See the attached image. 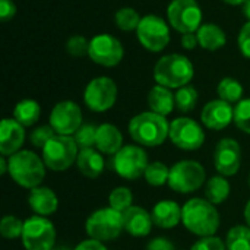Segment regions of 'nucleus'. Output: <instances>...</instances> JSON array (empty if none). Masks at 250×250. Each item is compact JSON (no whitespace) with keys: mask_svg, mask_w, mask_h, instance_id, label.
<instances>
[{"mask_svg":"<svg viewBox=\"0 0 250 250\" xmlns=\"http://www.w3.org/2000/svg\"><path fill=\"white\" fill-rule=\"evenodd\" d=\"M86 234L100 242H111L125 230L123 212L110 208H101L92 212L85 223Z\"/></svg>","mask_w":250,"mask_h":250,"instance_id":"obj_6","label":"nucleus"},{"mask_svg":"<svg viewBox=\"0 0 250 250\" xmlns=\"http://www.w3.org/2000/svg\"><path fill=\"white\" fill-rule=\"evenodd\" d=\"M190 250H227V246L220 237L211 236V237H202L201 240H198Z\"/></svg>","mask_w":250,"mask_h":250,"instance_id":"obj_39","label":"nucleus"},{"mask_svg":"<svg viewBox=\"0 0 250 250\" xmlns=\"http://www.w3.org/2000/svg\"><path fill=\"white\" fill-rule=\"evenodd\" d=\"M117 100V85L111 78L100 76L92 79L83 92V101L91 111L104 113L110 110Z\"/></svg>","mask_w":250,"mask_h":250,"instance_id":"obj_12","label":"nucleus"},{"mask_svg":"<svg viewBox=\"0 0 250 250\" xmlns=\"http://www.w3.org/2000/svg\"><path fill=\"white\" fill-rule=\"evenodd\" d=\"M95 139H97V127L92 125H82L79 130L75 133V141L81 149L92 148L95 145Z\"/></svg>","mask_w":250,"mask_h":250,"instance_id":"obj_36","label":"nucleus"},{"mask_svg":"<svg viewBox=\"0 0 250 250\" xmlns=\"http://www.w3.org/2000/svg\"><path fill=\"white\" fill-rule=\"evenodd\" d=\"M23 223L25 221H21L15 215H6L1 218V223H0V234L6 240H15V239L22 237Z\"/></svg>","mask_w":250,"mask_h":250,"instance_id":"obj_34","label":"nucleus"},{"mask_svg":"<svg viewBox=\"0 0 250 250\" xmlns=\"http://www.w3.org/2000/svg\"><path fill=\"white\" fill-rule=\"evenodd\" d=\"M148 155L138 145H126L113 155V170L126 180H136L148 168Z\"/></svg>","mask_w":250,"mask_h":250,"instance_id":"obj_9","label":"nucleus"},{"mask_svg":"<svg viewBox=\"0 0 250 250\" xmlns=\"http://www.w3.org/2000/svg\"><path fill=\"white\" fill-rule=\"evenodd\" d=\"M41 116V107L34 100H22L13 110V119L23 127L34 126Z\"/></svg>","mask_w":250,"mask_h":250,"instance_id":"obj_26","label":"nucleus"},{"mask_svg":"<svg viewBox=\"0 0 250 250\" xmlns=\"http://www.w3.org/2000/svg\"><path fill=\"white\" fill-rule=\"evenodd\" d=\"M125 50L122 42L110 35V34H100L89 41V59L97 64L113 67L117 66L123 59Z\"/></svg>","mask_w":250,"mask_h":250,"instance_id":"obj_14","label":"nucleus"},{"mask_svg":"<svg viewBox=\"0 0 250 250\" xmlns=\"http://www.w3.org/2000/svg\"><path fill=\"white\" fill-rule=\"evenodd\" d=\"M230 183L226 180L224 176H214L207 182V188H205V196L207 199L214 204V205H220L223 204L229 195H230Z\"/></svg>","mask_w":250,"mask_h":250,"instance_id":"obj_27","label":"nucleus"},{"mask_svg":"<svg viewBox=\"0 0 250 250\" xmlns=\"http://www.w3.org/2000/svg\"><path fill=\"white\" fill-rule=\"evenodd\" d=\"M95 146L101 154L114 155L123 148V135L114 125H100L97 127Z\"/></svg>","mask_w":250,"mask_h":250,"instance_id":"obj_22","label":"nucleus"},{"mask_svg":"<svg viewBox=\"0 0 250 250\" xmlns=\"http://www.w3.org/2000/svg\"><path fill=\"white\" fill-rule=\"evenodd\" d=\"M245 220H246L248 227H250V201L246 204V207H245Z\"/></svg>","mask_w":250,"mask_h":250,"instance_id":"obj_46","label":"nucleus"},{"mask_svg":"<svg viewBox=\"0 0 250 250\" xmlns=\"http://www.w3.org/2000/svg\"><path fill=\"white\" fill-rule=\"evenodd\" d=\"M234 123L242 132L250 135V98L237 103L234 108Z\"/></svg>","mask_w":250,"mask_h":250,"instance_id":"obj_35","label":"nucleus"},{"mask_svg":"<svg viewBox=\"0 0 250 250\" xmlns=\"http://www.w3.org/2000/svg\"><path fill=\"white\" fill-rule=\"evenodd\" d=\"M66 50L73 57H82L89 53V41L81 35H73L67 40Z\"/></svg>","mask_w":250,"mask_h":250,"instance_id":"obj_37","label":"nucleus"},{"mask_svg":"<svg viewBox=\"0 0 250 250\" xmlns=\"http://www.w3.org/2000/svg\"><path fill=\"white\" fill-rule=\"evenodd\" d=\"M223 1H226L229 4H243L246 0H223Z\"/></svg>","mask_w":250,"mask_h":250,"instance_id":"obj_48","label":"nucleus"},{"mask_svg":"<svg viewBox=\"0 0 250 250\" xmlns=\"http://www.w3.org/2000/svg\"><path fill=\"white\" fill-rule=\"evenodd\" d=\"M195 75L192 62L183 54H168L161 57L154 67L157 85L166 88H182L189 85Z\"/></svg>","mask_w":250,"mask_h":250,"instance_id":"obj_4","label":"nucleus"},{"mask_svg":"<svg viewBox=\"0 0 250 250\" xmlns=\"http://www.w3.org/2000/svg\"><path fill=\"white\" fill-rule=\"evenodd\" d=\"M227 250H250V227L236 226L226 237Z\"/></svg>","mask_w":250,"mask_h":250,"instance_id":"obj_29","label":"nucleus"},{"mask_svg":"<svg viewBox=\"0 0 250 250\" xmlns=\"http://www.w3.org/2000/svg\"><path fill=\"white\" fill-rule=\"evenodd\" d=\"M73 250H107L103 242L95 240V239H88L81 242Z\"/></svg>","mask_w":250,"mask_h":250,"instance_id":"obj_43","label":"nucleus"},{"mask_svg":"<svg viewBox=\"0 0 250 250\" xmlns=\"http://www.w3.org/2000/svg\"><path fill=\"white\" fill-rule=\"evenodd\" d=\"M198 44H199V41H198L196 32H189V34H183L182 35V45H183V48L193 50Z\"/></svg>","mask_w":250,"mask_h":250,"instance_id":"obj_44","label":"nucleus"},{"mask_svg":"<svg viewBox=\"0 0 250 250\" xmlns=\"http://www.w3.org/2000/svg\"><path fill=\"white\" fill-rule=\"evenodd\" d=\"M9 174L12 180L25 189L38 188L45 177V164L32 151H19L9 157Z\"/></svg>","mask_w":250,"mask_h":250,"instance_id":"obj_3","label":"nucleus"},{"mask_svg":"<svg viewBox=\"0 0 250 250\" xmlns=\"http://www.w3.org/2000/svg\"><path fill=\"white\" fill-rule=\"evenodd\" d=\"M50 126L57 135L72 136L82 126V111L81 107L73 101L57 103L50 114Z\"/></svg>","mask_w":250,"mask_h":250,"instance_id":"obj_15","label":"nucleus"},{"mask_svg":"<svg viewBox=\"0 0 250 250\" xmlns=\"http://www.w3.org/2000/svg\"><path fill=\"white\" fill-rule=\"evenodd\" d=\"M249 185H250V176H249Z\"/></svg>","mask_w":250,"mask_h":250,"instance_id":"obj_50","label":"nucleus"},{"mask_svg":"<svg viewBox=\"0 0 250 250\" xmlns=\"http://www.w3.org/2000/svg\"><path fill=\"white\" fill-rule=\"evenodd\" d=\"M76 166L81 174L88 179H97L104 171V158L100 151L94 148H83L79 149Z\"/></svg>","mask_w":250,"mask_h":250,"instance_id":"obj_23","label":"nucleus"},{"mask_svg":"<svg viewBox=\"0 0 250 250\" xmlns=\"http://www.w3.org/2000/svg\"><path fill=\"white\" fill-rule=\"evenodd\" d=\"M56 130L51 127V126H40L37 127L35 130L31 132V136H29V141L31 144L35 146V148H44V145L53 138L56 136Z\"/></svg>","mask_w":250,"mask_h":250,"instance_id":"obj_38","label":"nucleus"},{"mask_svg":"<svg viewBox=\"0 0 250 250\" xmlns=\"http://www.w3.org/2000/svg\"><path fill=\"white\" fill-rule=\"evenodd\" d=\"M151 217L157 227L170 230V229H174L182 221V208L174 201H170V199L160 201L152 208Z\"/></svg>","mask_w":250,"mask_h":250,"instance_id":"obj_20","label":"nucleus"},{"mask_svg":"<svg viewBox=\"0 0 250 250\" xmlns=\"http://www.w3.org/2000/svg\"><path fill=\"white\" fill-rule=\"evenodd\" d=\"M207 179V173L202 164L193 160H185L176 163L170 168L168 186L182 195L196 192Z\"/></svg>","mask_w":250,"mask_h":250,"instance_id":"obj_7","label":"nucleus"},{"mask_svg":"<svg viewBox=\"0 0 250 250\" xmlns=\"http://www.w3.org/2000/svg\"><path fill=\"white\" fill-rule=\"evenodd\" d=\"M146 250H176V248L167 237H157L148 243Z\"/></svg>","mask_w":250,"mask_h":250,"instance_id":"obj_42","label":"nucleus"},{"mask_svg":"<svg viewBox=\"0 0 250 250\" xmlns=\"http://www.w3.org/2000/svg\"><path fill=\"white\" fill-rule=\"evenodd\" d=\"M133 202V195L132 190L129 188L120 186L111 190L110 196H108V204L113 209L125 212L126 209H129L132 207Z\"/></svg>","mask_w":250,"mask_h":250,"instance_id":"obj_33","label":"nucleus"},{"mask_svg":"<svg viewBox=\"0 0 250 250\" xmlns=\"http://www.w3.org/2000/svg\"><path fill=\"white\" fill-rule=\"evenodd\" d=\"M196 35H198L199 45L205 50H209V51L220 50L227 42L226 32L215 23L201 25V28L196 31Z\"/></svg>","mask_w":250,"mask_h":250,"instance_id":"obj_25","label":"nucleus"},{"mask_svg":"<svg viewBox=\"0 0 250 250\" xmlns=\"http://www.w3.org/2000/svg\"><path fill=\"white\" fill-rule=\"evenodd\" d=\"M79 146L72 136L56 135L42 148V161L51 171H66L78 158Z\"/></svg>","mask_w":250,"mask_h":250,"instance_id":"obj_5","label":"nucleus"},{"mask_svg":"<svg viewBox=\"0 0 250 250\" xmlns=\"http://www.w3.org/2000/svg\"><path fill=\"white\" fill-rule=\"evenodd\" d=\"M28 204L32 212L41 217L51 215L59 208V199L50 188L38 186L35 189H31V193L28 196Z\"/></svg>","mask_w":250,"mask_h":250,"instance_id":"obj_21","label":"nucleus"},{"mask_svg":"<svg viewBox=\"0 0 250 250\" xmlns=\"http://www.w3.org/2000/svg\"><path fill=\"white\" fill-rule=\"evenodd\" d=\"M170 141L183 151H196L205 142V133L198 122L189 117H179L170 123Z\"/></svg>","mask_w":250,"mask_h":250,"instance_id":"obj_13","label":"nucleus"},{"mask_svg":"<svg viewBox=\"0 0 250 250\" xmlns=\"http://www.w3.org/2000/svg\"><path fill=\"white\" fill-rule=\"evenodd\" d=\"M217 94H218L220 100H223V101H227L230 104L239 103V101H242L243 86L234 78H224L220 81V83L217 86Z\"/></svg>","mask_w":250,"mask_h":250,"instance_id":"obj_28","label":"nucleus"},{"mask_svg":"<svg viewBox=\"0 0 250 250\" xmlns=\"http://www.w3.org/2000/svg\"><path fill=\"white\" fill-rule=\"evenodd\" d=\"M9 171V163L6 161V157H0V174H4Z\"/></svg>","mask_w":250,"mask_h":250,"instance_id":"obj_45","label":"nucleus"},{"mask_svg":"<svg viewBox=\"0 0 250 250\" xmlns=\"http://www.w3.org/2000/svg\"><path fill=\"white\" fill-rule=\"evenodd\" d=\"M139 42L149 51L158 53L170 42V29L163 18L157 15H146L141 19L136 29Z\"/></svg>","mask_w":250,"mask_h":250,"instance_id":"obj_11","label":"nucleus"},{"mask_svg":"<svg viewBox=\"0 0 250 250\" xmlns=\"http://www.w3.org/2000/svg\"><path fill=\"white\" fill-rule=\"evenodd\" d=\"M148 105L151 111L166 117L174 110L176 95L170 91V88L155 85L148 94Z\"/></svg>","mask_w":250,"mask_h":250,"instance_id":"obj_24","label":"nucleus"},{"mask_svg":"<svg viewBox=\"0 0 250 250\" xmlns=\"http://www.w3.org/2000/svg\"><path fill=\"white\" fill-rule=\"evenodd\" d=\"M202 123L212 130H223L227 126L231 125L234 120V108L230 103L223 100H214L205 104L202 114H201Z\"/></svg>","mask_w":250,"mask_h":250,"instance_id":"obj_17","label":"nucleus"},{"mask_svg":"<svg viewBox=\"0 0 250 250\" xmlns=\"http://www.w3.org/2000/svg\"><path fill=\"white\" fill-rule=\"evenodd\" d=\"M243 13H245L246 18H249L250 21V0H246V1L243 3Z\"/></svg>","mask_w":250,"mask_h":250,"instance_id":"obj_47","label":"nucleus"},{"mask_svg":"<svg viewBox=\"0 0 250 250\" xmlns=\"http://www.w3.org/2000/svg\"><path fill=\"white\" fill-rule=\"evenodd\" d=\"M198 103V91L192 85H186L176 92V107L180 113H190Z\"/></svg>","mask_w":250,"mask_h":250,"instance_id":"obj_32","label":"nucleus"},{"mask_svg":"<svg viewBox=\"0 0 250 250\" xmlns=\"http://www.w3.org/2000/svg\"><path fill=\"white\" fill-rule=\"evenodd\" d=\"M146 183L149 186L154 188H160L164 186L166 183H168V177H170V168L160 161H154L148 166L145 174H144Z\"/></svg>","mask_w":250,"mask_h":250,"instance_id":"obj_30","label":"nucleus"},{"mask_svg":"<svg viewBox=\"0 0 250 250\" xmlns=\"http://www.w3.org/2000/svg\"><path fill=\"white\" fill-rule=\"evenodd\" d=\"M21 239L25 250H53L56 245V229L47 217L32 215L23 223Z\"/></svg>","mask_w":250,"mask_h":250,"instance_id":"obj_8","label":"nucleus"},{"mask_svg":"<svg viewBox=\"0 0 250 250\" xmlns=\"http://www.w3.org/2000/svg\"><path fill=\"white\" fill-rule=\"evenodd\" d=\"M141 16L133 7H122L114 15L116 26L122 31H136L141 23Z\"/></svg>","mask_w":250,"mask_h":250,"instance_id":"obj_31","label":"nucleus"},{"mask_svg":"<svg viewBox=\"0 0 250 250\" xmlns=\"http://www.w3.org/2000/svg\"><path fill=\"white\" fill-rule=\"evenodd\" d=\"M53 250H70V249H67V248H64V246H59V248H54Z\"/></svg>","mask_w":250,"mask_h":250,"instance_id":"obj_49","label":"nucleus"},{"mask_svg":"<svg viewBox=\"0 0 250 250\" xmlns=\"http://www.w3.org/2000/svg\"><path fill=\"white\" fill-rule=\"evenodd\" d=\"M242 164V149L237 141L231 138L221 139L214 151V166L220 176L231 177L237 174Z\"/></svg>","mask_w":250,"mask_h":250,"instance_id":"obj_16","label":"nucleus"},{"mask_svg":"<svg viewBox=\"0 0 250 250\" xmlns=\"http://www.w3.org/2000/svg\"><path fill=\"white\" fill-rule=\"evenodd\" d=\"M182 223L188 231L199 237L215 236L220 227V214L208 199H189L182 208Z\"/></svg>","mask_w":250,"mask_h":250,"instance_id":"obj_1","label":"nucleus"},{"mask_svg":"<svg viewBox=\"0 0 250 250\" xmlns=\"http://www.w3.org/2000/svg\"><path fill=\"white\" fill-rule=\"evenodd\" d=\"M123 224L125 231H127L133 237H145L152 230V217L151 212L141 207H130L123 212Z\"/></svg>","mask_w":250,"mask_h":250,"instance_id":"obj_19","label":"nucleus"},{"mask_svg":"<svg viewBox=\"0 0 250 250\" xmlns=\"http://www.w3.org/2000/svg\"><path fill=\"white\" fill-rule=\"evenodd\" d=\"M16 13V6L12 0H0V19L1 22H7Z\"/></svg>","mask_w":250,"mask_h":250,"instance_id":"obj_41","label":"nucleus"},{"mask_svg":"<svg viewBox=\"0 0 250 250\" xmlns=\"http://www.w3.org/2000/svg\"><path fill=\"white\" fill-rule=\"evenodd\" d=\"M130 138L141 146L155 148L166 142L170 133V125L164 116L154 111H145L129 122Z\"/></svg>","mask_w":250,"mask_h":250,"instance_id":"obj_2","label":"nucleus"},{"mask_svg":"<svg viewBox=\"0 0 250 250\" xmlns=\"http://www.w3.org/2000/svg\"><path fill=\"white\" fill-rule=\"evenodd\" d=\"M25 142V129L15 119H3L0 126V152L3 157H10L19 152Z\"/></svg>","mask_w":250,"mask_h":250,"instance_id":"obj_18","label":"nucleus"},{"mask_svg":"<svg viewBox=\"0 0 250 250\" xmlns=\"http://www.w3.org/2000/svg\"><path fill=\"white\" fill-rule=\"evenodd\" d=\"M239 47L245 57L250 59V21L243 25L239 34Z\"/></svg>","mask_w":250,"mask_h":250,"instance_id":"obj_40","label":"nucleus"},{"mask_svg":"<svg viewBox=\"0 0 250 250\" xmlns=\"http://www.w3.org/2000/svg\"><path fill=\"white\" fill-rule=\"evenodd\" d=\"M167 16L170 25L182 32H196L201 28L202 10L196 0H173L168 4Z\"/></svg>","mask_w":250,"mask_h":250,"instance_id":"obj_10","label":"nucleus"}]
</instances>
